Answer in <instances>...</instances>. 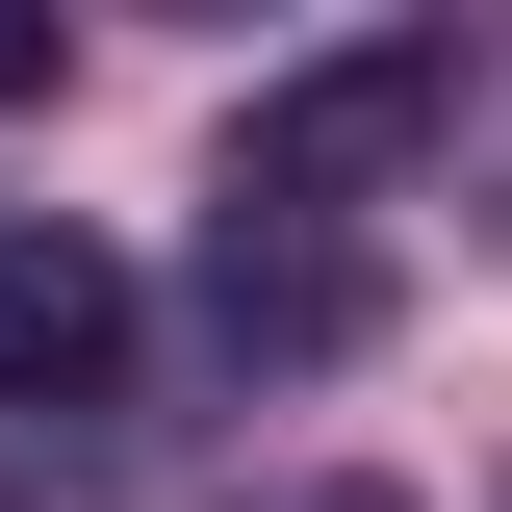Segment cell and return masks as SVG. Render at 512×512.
Listing matches in <instances>:
<instances>
[{"label":"cell","instance_id":"6da1fadb","mask_svg":"<svg viewBox=\"0 0 512 512\" xmlns=\"http://www.w3.org/2000/svg\"><path fill=\"white\" fill-rule=\"evenodd\" d=\"M436 128H461V52H436V26H359V52L256 77V128H231V205H256V231H359V180H410Z\"/></svg>","mask_w":512,"mask_h":512},{"label":"cell","instance_id":"7a4b0ae2","mask_svg":"<svg viewBox=\"0 0 512 512\" xmlns=\"http://www.w3.org/2000/svg\"><path fill=\"white\" fill-rule=\"evenodd\" d=\"M205 333L308 384V359H359V333H384V256H359V231H256V205H205Z\"/></svg>","mask_w":512,"mask_h":512},{"label":"cell","instance_id":"3957f363","mask_svg":"<svg viewBox=\"0 0 512 512\" xmlns=\"http://www.w3.org/2000/svg\"><path fill=\"white\" fill-rule=\"evenodd\" d=\"M103 359H128V256L103 231H0V384L26 410H103Z\"/></svg>","mask_w":512,"mask_h":512},{"label":"cell","instance_id":"277c9868","mask_svg":"<svg viewBox=\"0 0 512 512\" xmlns=\"http://www.w3.org/2000/svg\"><path fill=\"white\" fill-rule=\"evenodd\" d=\"M52 77H77V52H52V0H0V103H52Z\"/></svg>","mask_w":512,"mask_h":512},{"label":"cell","instance_id":"5b68a950","mask_svg":"<svg viewBox=\"0 0 512 512\" xmlns=\"http://www.w3.org/2000/svg\"><path fill=\"white\" fill-rule=\"evenodd\" d=\"M282 512H410V487H282Z\"/></svg>","mask_w":512,"mask_h":512}]
</instances>
